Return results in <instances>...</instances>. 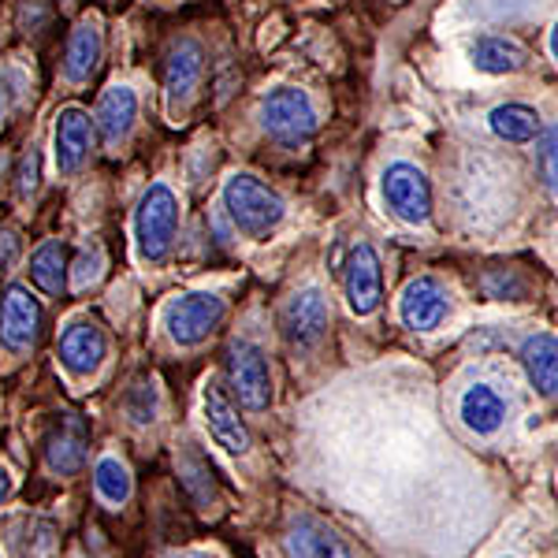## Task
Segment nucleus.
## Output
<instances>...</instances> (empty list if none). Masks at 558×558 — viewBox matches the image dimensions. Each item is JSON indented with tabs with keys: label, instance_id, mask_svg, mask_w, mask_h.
Wrapping results in <instances>:
<instances>
[{
	"label": "nucleus",
	"instance_id": "7ed1b4c3",
	"mask_svg": "<svg viewBox=\"0 0 558 558\" xmlns=\"http://www.w3.org/2000/svg\"><path fill=\"white\" fill-rule=\"evenodd\" d=\"M223 313H228V305H223L220 294H209V291L175 294V299H168L165 310H160V328H165V336L172 339L175 347H202L205 339L220 328Z\"/></svg>",
	"mask_w": 558,
	"mask_h": 558
},
{
	"label": "nucleus",
	"instance_id": "f3484780",
	"mask_svg": "<svg viewBox=\"0 0 558 558\" xmlns=\"http://www.w3.org/2000/svg\"><path fill=\"white\" fill-rule=\"evenodd\" d=\"M134 116H138V94L131 86H108L97 101V128L108 146H120L134 128Z\"/></svg>",
	"mask_w": 558,
	"mask_h": 558
},
{
	"label": "nucleus",
	"instance_id": "9b49d317",
	"mask_svg": "<svg viewBox=\"0 0 558 558\" xmlns=\"http://www.w3.org/2000/svg\"><path fill=\"white\" fill-rule=\"evenodd\" d=\"M202 410H205V428L216 444L223 447L228 454H246L250 451V428L246 421L239 417L235 402L228 399V391L220 387L216 376L202 384Z\"/></svg>",
	"mask_w": 558,
	"mask_h": 558
},
{
	"label": "nucleus",
	"instance_id": "4468645a",
	"mask_svg": "<svg viewBox=\"0 0 558 558\" xmlns=\"http://www.w3.org/2000/svg\"><path fill=\"white\" fill-rule=\"evenodd\" d=\"M205 71V52L202 45L194 38H179L168 52V64H165V97H168V108L179 112L186 101H191L197 78Z\"/></svg>",
	"mask_w": 558,
	"mask_h": 558
},
{
	"label": "nucleus",
	"instance_id": "ddd939ff",
	"mask_svg": "<svg viewBox=\"0 0 558 558\" xmlns=\"http://www.w3.org/2000/svg\"><path fill=\"white\" fill-rule=\"evenodd\" d=\"M399 317L413 331L439 328L447 317V291L439 287V279H432V276L410 279L407 291H402V299H399Z\"/></svg>",
	"mask_w": 558,
	"mask_h": 558
},
{
	"label": "nucleus",
	"instance_id": "cd10ccee",
	"mask_svg": "<svg viewBox=\"0 0 558 558\" xmlns=\"http://www.w3.org/2000/svg\"><path fill=\"white\" fill-rule=\"evenodd\" d=\"M38 183H41V157L38 149H31L20 160V183H15V191H20V197H31L38 194Z\"/></svg>",
	"mask_w": 558,
	"mask_h": 558
},
{
	"label": "nucleus",
	"instance_id": "a211bd4d",
	"mask_svg": "<svg viewBox=\"0 0 558 558\" xmlns=\"http://www.w3.org/2000/svg\"><path fill=\"white\" fill-rule=\"evenodd\" d=\"M521 365L539 395L558 399V339L555 336H529L521 343Z\"/></svg>",
	"mask_w": 558,
	"mask_h": 558
},
{
	"label": "nucleus",
	"instance_id": "9d476101",
	"mask_svg": "<svg viewBox=\"0 0 558 558\" xmlns=\"http://www.w3.org/2000/svg\"><path fill=\"white\" fill-rule=\"evenodd\" d=\"M89 146H94V120L86 108L68 105L57 112V128H52V160H57L60 175L83 172L89 160Z\"/></svg>",
	"mask_w": 558,
	"mask_h": 558
},
{
	"label": "nucleus",
	"instance_id": "412c9836",
	"mask_svg": "<svg viewBox=\"0 0 558 558\" xmlns=\"http://www.w3.org/2000/svg\"><path fill=\"white\" fill-rule=\"evenodd\" d=\"M68 272H71L68 250H64V242H60V239H45L41 246L31 254V279H34V287H41V291L52 294V299L68 291Z\"/></svg>",
	"mask_w": 558,
	"mask_h": 558
},
{
	"label": "nucleus",
	"instance_id": "c756f323",
	"mask_svg": "<svg viewBox=\"0 0 558 558\" xmlns=\"http://www.w3.org/2000/svg\"><path fill=\"white\" fill-rule=\"evenodd\" d=\"M12 488H15V481H12V473H8V465H0V502L12 495Z\"/></svg>",
	"mask_w": 558,
	"mask_h": 558
},
{
	"label": "nucleus",
	"instance_id": "1a4fd4ad",
	"mask_svg": "<svg viewBox=\"0 0 558 558\" xmlns=\"http://www.w3.org/2000/svg\"><path fill=\"white\" fill-rule=\"evenodd\" d=\"M328 320H331L328 302H324V294L317 291V287H305V291L291 294L283 305V313H279L283 339L299 350L317 347L324 339V331H328Z\"/></svg>",
	"mask_w": 558,
	"mask_h": 558
},
{
	"label": "nucleus",
	"instance_id": "6e6552de",
	"mask_svg": "<svg viewBox=\"0 0 558 558\" xmlns=\"http://www.w3.org/2000/svg\"><path fill=\"white\" fill-rule=\"evenodd\" d=\"M41 302L31 294V287L12 283L0 299V343L12 354H26L41 336Z\"/></svg>",
	"mask_w": 558,
	"mask_h": 558
},
{
	"label": "nucleus",
	"instance_id": "20e7f679",
	"mask_svg": "<svg viewBox=\"0 0 558 558\" xmlns=\"http://www.w3.org/2000/svg\"><path fill=\"white\" fill-rule=\"evenodd\" d=\"M260 128L283 146H302L317 134V108L299 86H279L260 105Z\"/></svg>",
	"mask_w": 558,
	"mask_h": 558
},
{
	"label": "nucleus",
	"instance_id": "2f4dec72",
	"mask_svg": "<svg viewBox=\"0 0 558 558\" xmlns=\"http://www.w3.org/2000/svg\"><path fill=\"white\" fill-rule=\"evenodd\" d=\"M551 52H555V60H558V23H555V31H551Z\"/></svg>",
	"mask_w": 558,
	"mask_h": 558
},
{
	"label": "nucleus",
	"instance_id": "7c9ffc66",
	"mask_svg": "<svg viewBox=\"0 0 558 558\" xmlns=\"http://www.w3.org/2000/svg\"><path fill=\"white\" fill-rule=\"evenodd\" d=\"M4 116H8V89L0 83V123H4Z\"/></svg>",
	"mask_w": 558,
	"mask_h": 558
},
{
	"label": "nucleus",
	"instance_id": "aec40b11",
	"mask_svg": "<svg viewBox=\"0 0 558 558\" xmlns=\"http://www.w3.org/2000/svg\"><path fill=\"white\" fill-rule=\"evenodd\" d=\"M101 31H97L94 20H83L75 26L68 41V52H64V78L68 83H86L89 75L97 71V60H101Z\"/></svg>",
	"mask_w": 558,
	"mask_h": 558
},
{
	"label": "nucleus",
	"instance_id": "0eeeda50",
	"mask_svg": "<svg viewBox=\"0 0 558 558\" xmlns=\"http://www.w3.org/2000/svg\"><path fill=\"white\" fill-rule=\"evenodd\" d=\"M384 202L399 220L407 223H425L432 213V186L425 172L417 165H407V160H395V165L384 168Z\"/></svg>",
	"mask_w": 558,
	"mask_h": 558
},
{
	"label": "nucleus",
	"instance_id": "4be33fe9",
	"mask_svg": "<svg viewBox=\"0 0 558 558\" xmlns=\"http://www.w3.org/2000/svg\"><path fill=\"white\" fill-rule=\"evenodd\" d=\"M473 64L488 75H507L525 68V49L507 38H481L473 45Z\"/></svg>",
	"mask_w": 558,
	"mask_h": 558
},
{
	"label": "nucleus",
	"instance_id": "39448f33",
	"mask_svg": "<svg viewBox=\"0 0 558 558\" xmlns=\"http://www.w3.org/2000/svg\"><path fill=\"white\" fill-rule=\"evenodd\" d=\"M228 376L231 391L250 413H265L272 407V373H268L265 350L254 347L250 339H231L228 347Z\"/></svg>",
	"mask_w": 558,
	"mask_h": 558
},
{
	"label": "nucleus",
	"instance_id": "5701e85b",
	"mask_svg": "<svg viewBox=\"0 0 558 558\" xmlns=\"http://www.w3.org/2000/svg\"><path fill=\"white\" fill-rule=\"evenodd\" d=\"M94 488L108 502V507H123V502L131 499V488H134L128 462H123V458H116V454L97 458V465H94Z\"/></svg>",
	"mask_w": 558,
	"mask_h": 558
},
{
	"label": "nucleus",
	"instance_id": "a878e982",
	"mask_svg": "<svg viewBox=\"0 0 558 558\" xmlns=\"http://www.w3.org/2000/svg\"><path fill=\"white\" fill-rule=\"evenodd\" d=\"M101 272H105L101 242H83L75 260H71V287H75V291H86L89 283H97V279H101Z\"/></svg>",
	"mask_w": 558,
	"mask_h": 558
},
{
	"label": "nucleus",
	"instance_id": "f03ea898",
	"mask_svg": "<svg viewBox=\"0 0 558 558\" xmlns=\"http://www.w3.org/2000/svg\"><path fill=\"white\" fill-rule=\"evenodd\" d=\"M223 209H228L231 223L250 239H268V231H276L287 213L283 197L250 172H239L223 183Z\"/></svg>",
	"mask_w": 558,
	"mask_h": 558
},
{
	"label": "nucleus",
	"instance_id": "393cba45",
	"mask_svg": "<svg viewBox=\"0 0 558 558\" xmlns=\"http://www.w3.org/2000/svg\"><path fill=\"white\" fill-rule=\"evenodd\" d=\"M123 413H128V421L131 425H153L157 421V410H160V391H157V384L153 380H134L128 391H123Z\"/></svg>",
	"mask_w": 558,
	"mask_h": 558
},
{
	"label": "nucleus",
	"instance_id": "b1692460",
	"mask_svg": "<svg viewBox=\"0 0 558 558\" xmlns=\"http://www.w3.org/2000/svg\"><path fill=\"white\" fill-rule=\"evenodd\" d=\"M488 120H492V131L507 142H529L539 134V116H536V108H529V105H499Z\"/></svg>",
	"mask_w": 558,
	"mask_h": 558
},
{
	"label": "nucleus",
	"instance_id": "bb28decb",
	"mask_svg": "<svg viewBox=\"0 0 558 558\" xmlns=\"http://www.w3.org/2000/svg\"><path fill=\"white\" fill-rule=\"evenodd\" d=\"M539 175H544V183L558 191V128H547L539 134Z\"/></svg>",
	"mask_w": 558,
	"mask_h": 558
},
{
	"label": "nucleus",
	"instance_id": "423d86ee",
	"mask_svg": "<svg viewBox=\"0 0 558 558\" xmlns=\"http://www.w3.org/2000/svg\"><path fill=\"white\" fill-rule=\"evenodd\" d=\"M105 354H108V339H105V328L89 317H75L64 324L57 339V357L60 365L68 368L71 380H89L97 376V368L105 365Z\"/></svg>",
	"mask_w": 558,
	"mask_h": 558
},
{
	"label": "nucleus",
	"instance_id": "c85d7f7f",
	"mask_svg": "<svg viewBox=\"0 0 558 558\" xmlns=\"http://www.w3.org/2000/svg\"><path fill=\"white\" fill-rule=\"evenodd\" d=\"M23 254V242H20V231L12 228H0V272H8V268L20 260Z\"/></svg>",
	"mask_w": 558,
	"mask_h": 558
},
{
	"label": "nucleus",
	"instance_id": "f257e3e1",
	"mask_svg": "<svg viewBox=\"0 0 558 558\" xmlns=\"http://www.w3.org/2000/svg\"><path fill=\"white\" fill-rule=\"evenodd\" d=\"M179 194L168 183H149L134 209V257L142 265H160L179 235Z\"/></svg>",
	"mask_w": 558,
	"mask_h": 558
},
{
	"label": "nucleus",
	"instance_id": "6ab92c4d",
	"mask_svg": "<svg viewBox=\"0 0 558 558\" xmlns=\"http://www.w3.org/2000/svg\"><path fill=\"white\" fill-rule=\"evenodd\" d=\"M458 413H462L465 428H473L476 436H492L502 425V417H507V402H502V395L495 387L473 384L462 395V402H458Z\"/></svg>",
	"mask_w": 558,
	"mask_h": 558
},
{
	"label": "nucleus",
	"instance_id": "2eb2a0df",
	"mask_svg": "<svg viewBox=\"0 0 558 558\" xmlns=\"http://www.w3.org/2000/svg\"><path fill=\"white\" fill-rule=\"evenodd\" d=\"M287 551L291 558H354L350 544L320 518L299 514L287 529Z\"/></svg>",
	"mask_w": 558,
	"mask_h": 558
},
{
	"label": "nucleus",
	"instance_id": "dca6fc26",
	"mask_svg": "<svg viewBox=\"0 0 558 558\" xmlns=\"http://www.w3.org/2000/svg\"><path fill=\"white\" fill-rule=\"evenodd\" d=\"M45 462L57 476H75L86 465V425L75 413H68L57 432L45 439Z\"/></svg>",
	"mask_w": 558,
	"mask_h": 558
},
{
	"label": "nucleus",
	"instance_id": "f8f14e48",
	"mask_svg": "<svg viewBox=\"0 0 558 558\" xmlns=\"http://www.w3.org/2000/svg\"><path fill=\"white\" fill-rule=\"evenodd\" d=\"M347 305L354 317H368V313L380 310V299H384V268H380V257L368 242H357L350 250V260H347Z\"/></svg>",
	"mask_w": 558,
	"mask_h": 558
}]
</instances>
